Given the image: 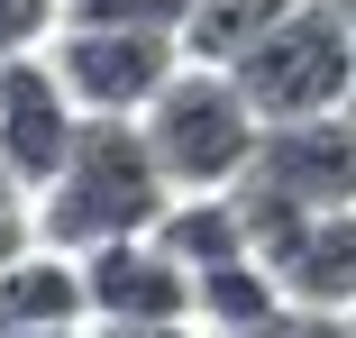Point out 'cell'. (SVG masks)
I'll list each match as a JSON object with an SVG mask.
<instances>
[{"mask_svg":"<svg viewBox=\"0 0 356 338\" xmlns=\"http://www.w3.org/2000/svg\"><path fill=\"white\" fill-rule=\"evenodd\" d=\"M165 211H174V174H165L156 147H147V119H83V138H74V156H64V174L28 201L37 238L64 247V256L147 238Z\"/></svg>","mask_w":356,"mask_h":338,"instance_id":"obj_1","label":"cell"},{"mask_svg":"<svg viewBox=\"0 0 356 338\" xmlns=\"http://www.w3.org/2000/svg\"><path fill=\"white\" fill-rule=\"evenodd\" d=\"M137 119H147V147L174 174V192H229V183L256 174L265 119H256V101H247V83L229 74V64L183 55V74L137 110Z\"/></svg>","mask_w":356,"mask_h":338,"instance_id":"obj_2","label":"cell"},{"mask_svg":"<svg viewBox=\"0 0 356 338\" xmlns=\"http://www.w3.org/2000/svg\"><path fill=\"white\" fill-rule=\"evenodd\" d=\"M229 74L247 83L256 119H320V110H347L356 101V28L338 0H302L293 19H274Z\"/></svg>","mask_w":356,"mask_h":338,"instance_id":"obj_3","label":"cell"},{"mask_svg":"<svg viewBox=\"0 0 356 338\" xmlns=\"http://www.w3.org/2000/svg\"><path fill=\"white\" fill-rule=\"evenodd\" d=\"M55 74L74 83L92 119H137L174 74H183V37L174 28H101V19H64L55 28Z\"/></svg>","mask_w":356,"mask_h":338,"instance_id":"obj_4","label":"cell"},{"mask_svg":"<svg viewBox=\"0 0 356 338\" xmlns=\"http://www.w3.org/2000/svg\"><path fill=\"white\" fill-rule=\"evenodd\" d=\"M83 119L92 110L74 101V83L55 74V55H10V64H0V165L28 183V201L64 174Z\"/></svg>","mask_w":356,"mask_h":338,"instance_id":"obj_5","label":"cell"},{"mask_svg":"<svg viewBox=\"0 0 356 338\" xmlns=\"http://www.w3.org/2000/svg\"><path fill=\"white\" fill-rule=\"evenodd\" d=\"M256 183H274L302 211H356V110L274 119L256 147Z\"/></svg>","mask_w":356,"mask_h":338,"instance_id":"obj_6","label":"cell"},{"mask_svg":"<svg viewBox=\"0 0 356 338\" xmlns=\"http://www.w3.org/2000/svg\"><path fill=\"white\" fill-rule=\"evenodd\" d=\"M83 275H92V320H192V293H201V275L156 229L119 238V247H92Z\"/></svg>","mask_w":356,"mask_h":338,"instance_id":"obj_7","label":"cell"},{"mask_svg":"<svg viewBox=\"0 0 356 338\" xmlns=\"http://www.w3.org/2000/svg\"><path fill=\"white\" fill-rule=\"evenodd\" d=\"M283 302H320V311H356V211H320L293 247L274 256Z\"/></svg>","mask_w":356,"mask_h":338,"instance_id":"obj_8","label":"cell"},{"mask_svg":"<svg viewBox=\"0 0 356 338\" xmlns=\"http://www.w3.org/2000/svg\"><path fill=\"white\" fill-rule=\"evenodd\" d=\"M55 320H92V275H83V256L37 238L0 275V329H55Z\"/></svg>","mask_w":356,"mask_h":338,"instance_id":"obj_9","label":"cell"},{"mask_svg":"<svg viewBox=\"0 0 356 338\" xmlns=\"http://www.w3.org/2000/svg\"><path fill=\"white\" fill-rule=\"evenodd\" d=\"M156 238H165V247L192 265V275L256 256V238H247V211H238V183H229V192H174V211L156 220Z\"/></svg>","mask_w":356,"mask_h":338,"instance_id":"obj_10","label":"cell"},{"mask_svg":"<svg viewBox=\"0 0 356 338\" xmlns=\"http://www.w3.org/2000/svg\"><path fill=\"white\" fill-rule=\"evenodd\" d=\"M274 311H283V284H274V265H265V256L210 265L201 293H192V320H201L210 338H247V329H265Z\"/></svg>","mask_w":356,"mask_h":338,"instance_id":"obj_11","label":"cell"},{"mask_svg":"<svg viewBox=\"0 0 356 338\" xmlns=\"http://www.w3.org/2000/svg\"><path fill=\"white\" fill-rule=\"evenodd\" d=\"M302 0H192V19H183V55L201 64H238L274 19H293Z\"/></svg>","mask_w":356,"mask_h":338,"instance_id":"obj_12","label":"cell"},{"mask_svg":"<svg viewBox=\"0 0 356 338\" xmlns=\"http://www.w3.org/2000/svg\"><path fill=\"white\" fill-rule=\"evenodd\" d=\"M74 0H0V64L10 55H46Z\"/></svg>","mask_w":356,"mask_h":338,"instance_id":"obj_13","label":"cell"},{"mask_svg":"<svg viewBox=\"0 0 356 338\" xmlns=\"http://www.w3.org/2000/svg\"><path fill=\"white\" fill-rule=\"evenodd\" d=\"M64 19H101V28H174V37H183L192 0H74Z\"/></svg>","mask_w":356,"mask_h":338,"instance_id":"obj_14","label":"cell"},{"mask_svg":"<svg viewBox=\"0 0 356 338\" xmlns=\"http://www.w3.org/2000/svg\"><path fill=\"white\" fill-rule=\"evenodd\" d=\"M247 338H356V311H320V302H283L265 329H247Z\"/></svg>","mask_w":356,"mask_h":338,"instance_id":"obj_15","label":"cell"},{"mask_svg":"<svg viewBox=\"0 0 356 338\" xmlns=\"http://www.w3.org/2000/svg\"><path fill=\"white\" fill-rule=\"evenodd\" d=\"M92 338H210L201 320H92Z\"/></svg>","mask_w":356,"mask_h":338,"instance_id":"obj_16","label":"cell"},{"mask_svg":"<svg viewBox=\"0 0 356 338\" xmlns=\"http://www.w3.org/2000/svg\"><path fill=\"white\" fill-rule=\"evenodd\" d=\"M28 247H37V220H28V211H0V275H10Z\"/></svg>","mask_w":356,"mask_h":338,"instance_id":"obj_17","label":"cell"},{"mask_svg":"<svg viewBox=\"0 0 356 338\" xmlns=\"http://www.w3.org/2000/svg\"><path fill=\"white\" fill-rule=\"evenodd\" d=\"M0 338H92V320H55V329H0Z\"/></svg>","mask_w":356,"mask_h":338,"instance_id":"obj_18","label":"cell"},{"mask_svg":"<svg viewBox=\"0 0 356 338\" xmlns=\"http://www.w3.org/2000/svg\"><path fill=\"white\" fill-rule=\"evenodd\" d=\"M0 211H28V183H19L10 165H0Z\"/></svg>","mask_w":356,"mask_h":338,"instance_id":"obj_19","label":"cell"},{"mask_svg":"<svg viewBox=\"0 0 356 338\" xmlns=\"http://www.w3.org/2000/svg\"><path fill=\"white\" fill-rule=\"evenodd\" d=\"M338 10H347V28H356V0H338Z\"/></svg>","mask_w":356,"mask_h":338,"instance_id":"obj_20","label":"cell"},{"mask_svg":"<svg viewBox=\"0 0 356 338\" xmlns=\"http://www.w3.org/2000/svg\"><path fill=\"white\" fill-rule=\"evenodd\" d=\"M347 110H356V101H347Z\"/></svg>","mask_w":356,"mask_h":338,"instance_id":"obj_21","label":"cell"}]
</instances>
